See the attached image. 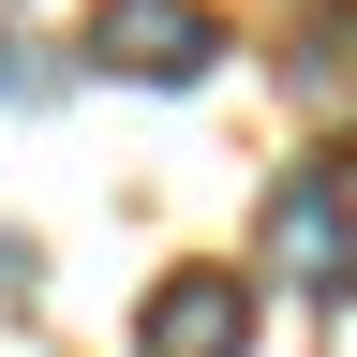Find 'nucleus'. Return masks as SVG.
I'll return each instance as SVG.
<instances>
[{
    "mask_svg": "<svg viewBox=\"0 0 357 357\" xmlns=\"http://www.w3.org/2000/svg\"><path fill=\"white\" fill-rule=\"evenodd\" d=\"M0 283H30V238H0Z\"/></svg>",
    "mask_w": 357,
    "mask_h": 357,
    "instance_id": "obj_6",
    "label": "nucleus"
},
{
    "mask_svg": "<svg viewBox=\"0 0 357 357\" xmlns=\"http://www.w3.org/2000/svg\"><path fill=\"white\" fill-rule=\"evenodd\" d=\"M134 357H253V283H223V268H178V283H149V312H134Z\"/></svg>",
    "mask_w": 357,
    "mask_h": 357,
    "instance_id": "obj_2",
    "label": "nucleus"
},
{
    "mask_svg": "<svg viewBox=\"0 0 357 357\" xmlns=\"http://www.w3.org/2000/svg\"><path fill=\"white\" fill-rule=\"evenodd\" d=\"M268 268H283L298 298H357V194L328 164H298L283 194H268Z\"/></svg>",
    "mask_w": 357,
    "mask_h": 357,
    "instance_id": "obj_1",
    "label": "nucleus"
},
{
    "mask_svg": "<svg viewBox=\"0 0 357 357\" xmlns=\"http://www.w3.org/2000/svg\"><path fill=\"white\" fill-rule=\"evenodd\" d=\"M45 89H60V60H45L30 30H0V105H45Z\"/></svg>",
    "mask_w": 357,
    "mask_h": 357,
    "instance_id": "obj_5",
    "label": "nucleus"
},
{
    "mask_svg": "<svg viewBox=\"0 0 357 357\" xmlns=\"http://www.w3.org/2000/svg\"><path fill=\"white\" fill-rule=\"evenodd\" d=\"M105 45L119 75H149V89H194L208 60H223V30H208V0H105Z\"/></svg>",
    "mask_w": 357,
    "mask_h": 357,
    "instance_id": "obj_3",
    "label": "nucleus"
},
{
    "mask_svg": "<svg viewBox=\"0 0 357 357\" xmlns=\"http://www.w3.org/2000/svg\"><path fill=\"white\" fill-rule=\"evenodd\" d=\"M298 89L357 119V15H312V60H298Z\"/></svg>",
    "mask_w": 357,
    "mask_h": 357,
    "instance_id": "obj_4",
    "label": "nucleus"
}]
</instances>
